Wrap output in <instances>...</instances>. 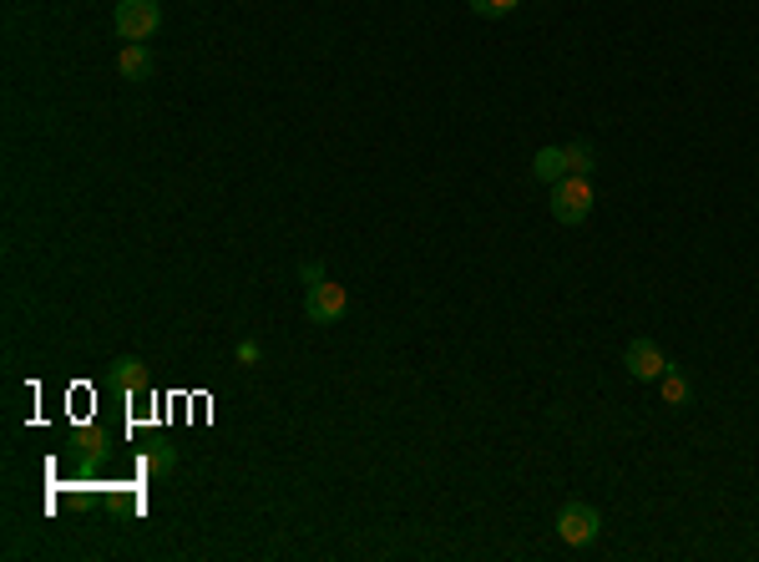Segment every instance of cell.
<instances>
[{"instance_id":"cell-1","label":"cell","mask_w":759,"mask_h":562,"mask_svg":"<svg viewBox=\"0 0 759 562\" xmlns=\"http://www.w3.org/2000/svg\"><path fill=\"white\" fill-rule=\"evenodd\" d=\"M158 26H162L158 0H117V11H112V30L122 41H152Z\"/></svg>"},{"instance_id":"cell-2","label":"cell","mask_w":759,"mask_h":562,"mask_svg":"<svg viewBox=\"0 0 759 562\" xmlns=\"http://www.w3.org/2000/svg\"><path fill=\"white\" fill-rule=\"evenodd\" d=\"M593 203H598V192H593V183H587V178H562V183H552V218H557V223L577 228V223H587Z\"/></svg>"},{"instance_id":"cell-3","label":"cell","mask_w":759,"mask_h":562,"mask_svg":"<svg viewBox=\"0 0 759 562\" xmlns=\"http://www.w3.org/2000/svg\"><path fill=\"white\" fill-rule=\"evenodd\" d=\"M350 310V295H345V284H304V320L309 325H339Z\"/></svg>"},{"instance_id":"cell-4","label":"cell","mask_w":759,"mask_h":562,"mask_svg":"<svg viewBox=\"0 0 759 562\" xmlns=\"http://www.w3.org/2000/svg\"><path fill=\"white\" fill-rule=\"evenodd\" d=\"M598 533H602V517L593 502H568L557 512V537L568 548H587V542H598Z\"/></svg>"},{"instance_id":"cell-5","label":"cell","mask_w":759,"mask_h":562,"mask_svg":"<svg viewBox=\"0 0 759 562\" xmlns=\"http://www.w3.org/2000/svg\"><path fill=\"white\" fill-rule=\"evenodd\" d=\"M623 365H629L633 380H663V371H669V355L658 350V340L638 335V340H629V350H623Z\"/></svg>"},{"instance_id":"cell-6","label":"cell","mask_w":759,"mask_h":562,"mask_svg":"<svg viewBox=\"0 0 759 562\" xmlns=\"http://www.w3.org/2000/svg\"><path fill=\"white\" fill-rule=\"evenodd\" d=\"M117 72L127 76V82H147V76H152V51H147V41H127V46H122Z\"/></svg>"},{"instance_id":"cell-7","label":"cell","mask_w":759,"mask_h":562,"mask_svg":"<svg viewBox=\"0 0 759 562\" xmlns=\"http://www.w3.org/2000/svg\"><path fill=\"white\" fill-rule=\"evenodd\" d=\"M112 385L117 390H127V396H137V390H147V365L137 355H122L112 360Z\"/></svg>"},{"instance_id":"cell-8","label":"cell","mask_w":759,"mask_h":562,"mask_svg":"<svg viewBox=\"0 0 759 562\" xmlns=\"http://www.w3.org/2000/svg\"><path fill=\"white\" fill-rule=\"evenodd\" d=\"M532 173H537L542 183H562L568 178V148H542L537 158H532Z\"/></svg>"},{"instance_id":"cell-9","label":"cell","mask_w":759,"mask_h":562,"mask_svg":"<svg viewBox=\"0 0 759 562\" xmlns=\"http://www.w3.org/2000/svg\"><path fill=\"white\" fill-rule=\"evenodd\" d=\"M593 167H598L593 142H568V178H593Z\"/></svg>"},{"instance_id":"cell-10","label":"cell","mask_w":759,"mask_h":562,"mask_svg":"<svg viewBox=\"0 0 759 562\" xmlns=\"http://www.w3.org/2000/svg\"><path fill=\"white\" fill-rule=\"evenodd\" d=\"M658 385H663V400H669V405H688V396H694V390H688V380L673 371V365L663 371V380H658Z\"/></svg>"},{"instance_id":"cell-11","label":"cell","mask_w":759,"mask_h":562,"mask_svg":"<svg viewBox=\"0 0 759 562\" xmlns=\"http://www.w3.org/2000/svg\"><path fill=\"white\" fill-rule=\"evenodd\" d=\"M142 466H147L152 476H167V472L177 466V451H173V446H152V451L142 457Z\"/></svg>"},{"instance_id":"cell-12","label":"cell","mask_w":759,"mask_h":562,"mask_svg":"<svg viewBox=\"0 0 759 562\" xmlns=\"http://www.w3.org/2000/svg\"><path fill=\"white\" fill-rule=\"evenodd\" d=\"M466 5L482 15V21H501V15H511L517 5H522V0H466Z\"/></svg>"},{"instance_id":"cell-13","label":"cell","mask_w":759,"mask_h":562,"mask_svg":"<svg viewBox=\"0 0 759 562\" xmlns=\"http://www.w3.org/2000/svg\"><path fill=\"white\" fill-rule=\"evenodd\" d=\"M238 365H259V345H253V340L238 345Z\"/></svg>"},{"instance_id":"cell-14","label":"cell","mask_w":759,"mask_h":562,"mask_svg":"<svg viewBox=\"0 0 759 562\" xmlns=\"http://www.w3.org/2000/svg\"><path fill=\"white\" fill-rule=\"evenodd\" d=\"M299 274H304V284H320V279H324V268H320V264H299Z\"/></svg>"}]
</instances>
